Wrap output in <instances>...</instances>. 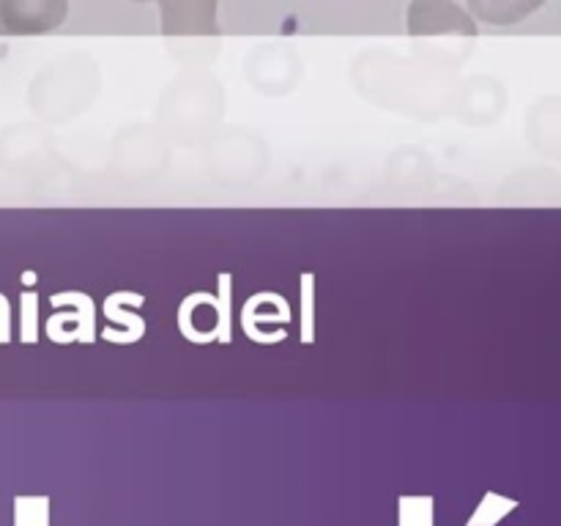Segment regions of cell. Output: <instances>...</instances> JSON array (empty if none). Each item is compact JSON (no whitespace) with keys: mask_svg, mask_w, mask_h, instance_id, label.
<instances>
[{"mask_svg":"<svg viewBox=\"0 0 561 526\" xmlns=\"http://www.w3.org/2000/svg\"><path fill=\"white\" fill-rule=\"evenodd\" d=\"M66 14V0H0V16L16 33L55 27Z\"/></svg>","mask_w":561,"mask_h":526,"instance_id":"obj_1","label":"cell"},{"mask_svg":"<svg viewBox=\"0 0 561 526\" xmlns=\"http://www.w3.org/2000/svg\"><path fill=\"white\" fill-rule=\"evenodd\" d=\"M411 31L414 33H436V31H460L474 33L469 16L453 5L449 0H416L411 9Z\"/></svg>","mask_w":561,"mask_h":526,"instance_id":"obj_2","label":"cell"},{"mask_svg":"<svg viewBox=\"0 0 561 526\" xmlns=\"http://www.w3.org/2000/svg\"><path fill=\"white\" fill-rule=\"evenodd\" d=\"M214 5H217V0H162L164 31H211Z\"/></svg>","mask_w":561,"mask_h":526,"instance_id":"obj_3","label":"cell"},{"mask_svg":"<svg viewBox=\"0 0 561 526\" xmlns=\"http://www.w3.org/2000/svg\"><path fill=\"white\" fill-rule=\"evenodd\" d=\"M469 3L480 20L493 22V25H510V22H520L524 16H529L546 0H469Z\"/></svg>","mask_w":561,"mask_h":526,"instance_id":"obj_4","label":"cell"},{"mask_svg":"<svg viewBox=\"0 0 561 526\" xmlns=\"http://www.w3.org/2000/svg\"><path fill=\"white\" fill-rule=\"evenodd\" d=\"M433 504L431 496H400L398 526H433Z\"/></svg>","mask_w":561,"mask_h":526,"instance_id":"obj_5","label":"cell"},{"mask_svg":"<svg viewBox=\"0 0 561 526\" xmlns=\"http://www.w3.org/2000/svg\"><path fill=\"white\" fill-rule=\"evenodd\" d=\"M515 502L504 499L499 493H485L482 504H477L474 515L469 518V526H496L507 513H513Z\"/></svg>","mask_w":561,"mask_h":526,"instance_id":"obj_6","label":"cell"},{"mask_svg":"<svg viewBox=\"0 0 561 526\" xmlns=\"http://www.w3.org/2000/svg\"><path fill=\"white\" fill-rule=\"evenodd\" d=\"M16 526H47L49 499L47 496H22L16 499Z\"/></svg>","mask_w":561,"mask_h":526,"instance_id":"obj_7","label":"cell"},{"mask_svg":"<svg viewBox=\"0 0 561 526\" xmlns=\"http://www.w3.org/2000/svg\"><path fill=\"white\" fill-rule=\"evenodd\" d=\"M104 316H107L113 323H121V327H126V343H135V340H140L142 334H146V321H142L137 312L121 310L118 301H115L113 296L104 301Z\"/></svg>","mask_w":561,"mask_h":526,"instance_id":"obj_8","label":"cell"},{"mask_svg":"<svg viewBox=\"0 0 561 526\" xmlns=\"http://www.w3.org/2000/svg\"><path fill=\"white\" fill-rule=\"evenodd\" d=\"M230 274H219V299H217V307H214V312L219 316V321L214 323V329H217V340H222V343H230Z\"/></svg>","mask_w":561,"mask_h":526,"instance_id":"obj_9","label":"cell"},{"mask_svg":"<svg viewBox=\"0 0 561 526\" xmlns=\"http://www.w3.org/2000/svg\"><path fill=\"white\" fill-rule=\"evenodd\" d=\"M22 305H25V332H22V340H25V343H33V340H36V327H33V305H36V294L22 296Z\"/></svg>","mask_w":561,"mask_h":526,"instance_id":"obj_10","label":"cell"},{"mask_svg":"<svg viewBox=\"0 0 561 526\" xmlns=\"http://www.w3.org/2000/svg\"><path fill=\"white\" fill-rule=\"evenodd\" d=\"M301 283H305V310H307V327H305V343H310L312 340V274H305L301 277Z\"/></svg>","mask_w":561,"mask_h":526,"instance_id":"obj_11","label":"cell"}]
</instances>
